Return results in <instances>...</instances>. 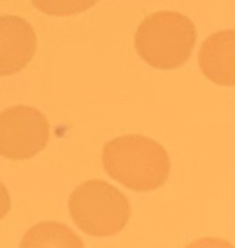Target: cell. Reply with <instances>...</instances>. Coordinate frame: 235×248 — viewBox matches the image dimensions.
Returning a JSON list of instances; mask_svg holds the SVG:
<instances>
[{"instance_id": "3957f363", "label": "cell", "mask_w": 235, "mask_h": 248, "mask_svg": "<svg viewBox=\"0 0 235 248\" xmlns=\"http://www.w3.org/2000/svg\"><path fill=\"white\" fill-rule=\"evenodd\" d=\"M74 223L91 236H111L120 232L130 219L126 196L105 180L80 184L68 200Z\"/></svg>"}, {"instance_id": "30bf717a", "label": "cell", "mask_w": 235, "mask_h": 248, "mask_svg": "<svg viewBox=\"0 0 235 248\" xmlns=\"http://www.w3.org/2000/svg\"><path fill=\"white\" fill-rule=\"evenodd\" d=\"M10 211V194L6 190V186L0 182V219H4Z\"/></svg>"}, {"instance_id": "9c48e42d", "label": "cell", "mask_w": 235, "mask_h": 248, "mask_svg": "<svg viewBox=\"0 0 235 248\" xmlns=\"http://www.w3.org/2000/svg\"><path fill=\"white\" fill-rule=\"evenodd\" d=\"M186 248H233V244L229 240H223V238H198L194 242H190Z\"/></svg>"}, {"instance_id": "7a4b0ae2", "label": "cell", "mask_w": 235, "mask_h": 248, "mask_svg": "<svg viewBox=\"0 0 235 248\" xmlns=\"http://www.w3.org/2000/svg\"><path fill=\"white\" fill-rule=\"evenodd\" d=\"M196 43L194 23L179 12H155L142 19L134 46L144 62L159 70L183 66Z\"/></svg>"}, {"instance_id": "ba28073f", "label": "cell", "mask_w": 235, "mask_h": 248, "mask_svg": "<svg viewBox=\"0 0 235 248\" xmlns=\"http://www.w3.org/2000/svg\"><path fill=\"white\" fill-rule=\"evenodd\" d=\"M37 10L49 16H74L89 10L99 0H31Z\"/></svg>"}, {"instance_id": "5b68a950", "label": "cell", "mask_w": 235, "mask_h": 248, "mask_svg": "<svg viewBox=\"0 0 235 248\" xmlns=\"http://www.w3.org/2000/svg\"><path fill=\"white\" fill-rule=\"evenodd\" d=\"M37 48L33 27L17 16H0V76L23 70Z\"/></svg>"}, {"instance_id": "8992f818", "label": "cell", "mask_w": 235, "mask_h": 248, "mask_svg": "<svg viewBox=\"0 0 235 248\" xmlns=\"http://www.w3.org/2000/svg\"><path fill=\"white\" fill-rule=\"evenodd\" d=\"M202 74L219 85H235V33L231 29L210 35L198 54Z\"/></svg>"}, {"instance_id": "277c9868", "label": "cell", "mask_w": 235, "mask_h": 248, "mask_svg": "<svg viewBox=\"0 0 235 248\" xmlns=\"http://www.w3.org/2000/svg\"><path fill=\"white\" fill-rule=\"evenodd\" d=\"M50 138L47 116L25 105L0 112V155L6 159H31L41 153Z\"/></svg>"}, {"instance_id": "6da1fadb", "label": "cell", "mask_w": 235, "mask_h": 248, "mask_svg": "<svg viewBox=\"0 0 235 248\" xmlns=\"http://www.w3.org/2000/svg\"><path fill=\"white\" fill-rule=\"evenodd\" d=\"M105 172L117 182L136 192H150L165 184L171 161L167 151L155 140L130 134L105 143Z\"/></svg>"}, {"instance_id": "52a82bcc", "label": "cell", "mask_w": 235, "mask_h": 248, "mask_svg": "<svg viewBox=\"0 0 235 248\" xmlns=\"http://www.w3.org/2000/svg\"><path fill=\"white\" fill-rule=\"evenodd\" d=\"M19 248H84V242L66 225L43 221L33 225L23 234Z\"/></svg>"}]
</instances>
